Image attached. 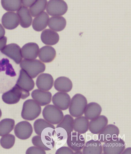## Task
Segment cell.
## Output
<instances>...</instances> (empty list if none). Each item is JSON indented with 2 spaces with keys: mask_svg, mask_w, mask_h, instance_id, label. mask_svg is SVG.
<instances>
[{
  "mask_svg": "<svg viewBox=\"0 0 131 154\" xmlns=\"http://www.w3.org/2000/svg\"><path fill=\"white\" fill-rule=\"evenodd\" d=\"M56 154H73L74 152L70 148L68 147L62 146L58 149Z\"/></svg>",
  "mask_w": 131,
  "mask_h": 154,
  "instance_id": "cell-38",
  "label": "cell"
},
{
  "mask_svg": "<svg viewBox=\"0 0 131 154\" xmlns=\"http://www.w3.org/2000/svg\"><path fill=\"white\" fill-rule=\"evenodd\" d=\"M2 115V112L1 109H0V118L1 117Z\"/></svg>",
  "mask_w": 131,
  "mask_h": 154,
  "instance_id": "cell-44",
  "label": "cell"
},
{
  "mask_svg": "<svg viewBox=\"0 0 131 154\" xmlns=\"http://www.w3.org/2000/svg\"><path fill=\"white\" fill-rule=\"evenodd\" d=\"M66 24V19L62 16H53L51 17L48 22V26L53 30L60 32L65 28Z\"/></svg>",
  "mask_w": 131,
  "mask_h": 154,
  "instance_id": "cell-28",
  "label": "cell"
},
{
  "mask_svg": "<svg viewBox=\"0 0 131 154\" xmlns=\"http://www.w3.org/2000/svg\"><path fill=\"white\" fill-rule=\"evenodd\" d=\"M7 42V38L5 36L0 39V50L6 45Z\"/></svg>",
  "mask_w": 131,
  "mask_h": 154,
  "instance_id": "cell-40",
  "label": "cell"
},
{
  "mask_svg": "<svg viewBox=\"0 0 131 154\" xmlns=\"http://www.w3.org/2000/svg\"><path fill=\"white\" fill-rule=\"evenodd\" d=\"M69 95L66 92H58L52 96L53 104L61 110H65L69 107L71 101Z\"/></svg>",
  "mask_w": 131,
  "mask_h": 154,
  "instance_id": "cell-13",
  "label": "cell"
},
{
  "mask_svg": "<svg viewBox=\"0 0 131 154\" xmlns=\"http://www.w3.org/2000/svg\"><path fill=\"white\" fill-rule=\"evenodd\" d=\"M14 133L16 136L19 139H26L31 135L33 132L32 126L28 122L24 121L17 123L15 126Z\"/></svg>",
  "mask_w": 131,
  "mask_h": 154,
  "instance_id": "cell-9",
  "label": "cell"
},
{
  "mask_svg": "<svg viewBox=\"0 0 131 154\" xmlns=\"http://www.w3.org/2000/svg\"><path fill=\"white\" fill-rule=\"evenodd\" d=\"M15 141V137L12 134H7L3 135L0 139L1 146L6 149H9L14 145Z\"/></svg>",
  "mask_w": 131,
  "mask_h": 154,
  "instance_id": "cell-35",
  "label": "cell"
},
{
  "mask_svg": "<svg viewBox=\"0 0 131 154\" xmlns=\"http://www.w3.org/2000/svg\"><path fill=\"white\" fill-rule=\"evenodd\" d=\"M89 123V120L84 116L76 117L74 119L73 129L75 132L84 134L88 130Z\"/></svg>",
  "mask_w": 131,
  "mask_h": 154,
  "instance_id": "cell-27",
  "label": "cell"
},
{
  "mask_svg": "<svg viewBox=\"0 0 131 154\" xmlns=\"http://www.w3.org/2000/svg\"><path fill=\"white\" fill-rule=\"evenodd\" d=\"M56 55V50L53 47L45 46L40 49L38 57L40 60L43 62L50 63L54 60Z\"/></svg>",
  "mask_w": 131,
  "mask_h": 154,
  "instance_id": "cell-23",
  "label": "cell"
},
{
  "mask_svg": "<svg viewBox=\"0 0 131 154\" xmlns=\"http://www.w3.org/2000/svg\"><path fill=\"white\" fill-rule=\"evenodd\" d=\"M5 30L2 25L0 23V39L4 36Z\"/></svg>",
  "mask_w": 131,
  "mask_h": 154,
  "instance_id": "cell-41",
  "label": "cell"
},
{
  "mask_svg": "<svg viewBox=\"0 0 131 154\" xmlns=\"http://www.w3.org/2000/svg\"><path fill=\"white\" fill-rule=\"evenodd\" d=\"M41 39L44 44L53 45L56 44L59 40V36L56 32L50 29H46L41 33Z\"/></svg>",
  "mask_w": 131,
  "mask_h": 154,
  "instance_id": "cell-22",
  "label": "cell"
},
{
  "mask_svg": "<svg viewBox=\"0 0 131 154\" xmlns=\"http://www.w3.org/2000/svg\"><path fill=\"white\" fill-rule=\"evenodd\" d=\"M26 154H46L45 150L36 146H32L28 148L26 152Z\"/></svg>",
  "mask_w": 131,
  "mask_h": 154,
  "instance_id": "cell-37",
  "label": "cell"
},
{
  "mask_svg": "<svg viewBox=\"0 0 131 154\" xmlns=\"http://www.w3.org/2000/svg\"><path fill=\"white\" fill-rule=\"evenodd\" d=\"M33 126L35 133L37 135H40L43 130L46 128L50 127L54 129L55 128L53 124L42 118L36 120L34 122Z\"/></svg>",
  "mask_w": 131,
  "mask_h": 154,
  "instance_id": "cell-33",
  "label": "cell"
},
{
  "mask_svg": "<svg viewBox=\"0 0 131 154\" xmlns=\"http://www.w3.org/2000/svg\"><path fill=\"white\" fill-rule=\"evenodd\" d=\"M108 122L106 116L100 115L89 122L88 130L93 134H98L108 124Z\"/></svg>",
  "mask_w": 131,
  "mask_h": 154,
  "instance_id": "cell-14",
  "label": "cell"
},
{
  "mask_svg": "<svg viewBox=\"0 0 131 154\" xmlns=\"http://www.w3.org/2000/svg\"><path fill=\"white\" fill-rule=\"evenodd\" d=\"M36 0H21L22 4L26 7H30Z\"/></svg>",
  "mask_w": 131,
  "mask_h": 154,
  "instance_id": "cell-39",
  "label": "cell"
},
{
  "mask_svg": "<svg viewBox=\"0 0 131 154\" xmlns=\"http://www.w3.org/2000/svg\"><path fill=\"white\" fill-rule=\"evenodd\" d=\"M54 79L52 76L50 74L42 73L40 74L37 77L36 85L39 89L48 91L52 87Z\"/></svg>",
  "mask_w": 131,
  "mask_h": 154,
  "instance_id": "cell-19",
  "label": "cell"
},
{
  "mask_svg": "<svg viewBox=\"0 0 131 154\" xmlns=\"http://www.w3.org/2000/svg\"><path fill=\"white\" fill-rule=\"evenodd\" d=\"M49 17L45 12H43L33 19L32 27L35 31L39 32L45 29L48 23Z\"/></svg>",
  "mask_w": 131,
  "mask_h": 154,
  "instance_id": "cell-24",
  "label": "cell"
},
{
  "mask_svg": "<svg viewBox=\"0 0 131 154\" xmlns=\"http://www.w3.org/2000/svg\"><path fill=\"white\" fill-rule=\"evenodd\" d=\"M102 110L101 106L98 103L91 102L87 104L84 114L86 118L91 120L100 116Z\"/></svg>",
  "mask_w": 131,
  "mask_h": 154,
  "instance_id": "cell-25",
  "label": "cell"
},
{
  "mask_svg": "<svg viewBox=\"0 0 131 154\" xmlns=\"http://www.w3.org/2000/svg\"><path fill=\"white\" fill-rule=\"evenodd\" d=\"M41 112L40 106L34 100L29 99L23 103L21 116L25 120L32 121L37 118Z\"/></svg>",
  "mask_w": 131,
  "mask_h": 154,
  "instance_id": "cell-4",
  "label": "cell"
},
{
  "mask_svg": "<svg viewBox=\"0 0 131 154\" xmlns=\"http://www.w3.org/2000/svg\"><path fill=\"white\" fill-rule=\"evenodd\" d=\"M47 1L46 0H36L30 7L29 11L32 17H36L45 10Z\"/></svg>",
  "mask_w": 131,
  "mask_h": 154,
  "instance_id": "cell-29",
  "label": "cell"
},
{
  "mask_svg": "<svg viewBox=\"0 0 131 154\" xmlns=\"http://www.w3.org/2000/svg\"><path fill=\"white\" fill-rule=\"evenodd\" d=\"M54 87L57 91L64 92H68L72 89L73 84L71 80L68 78L60 77L57 78L54 83Z\"/></svg>",
  "mask_w": 131,
  "mask_h": 154,
  "instance_id": "cell-26",
  "label": "cell"
},
{
  "mask_svg": "<svg viewBox=\"0 0 131 154\" xmlns=\"http://www.w3.org/2000/svg\"><path fill=\"white\" fill-rule=\"evenodd\" d=\"M16 85L21 88L29 91L34 88L35 83L32 78L23 69L20 71Z\"/></svg>",
  "mask_w": 131,
  "mask_h": 154,
  "instance_id": "cell-15",
  "label": "cell"
},
{
  "mask_svg": "<svg viewBox=\"0 0 131 154\" xmlns=\"http://www.w3.org/2000/svg\"><path fill=\"white\" fill-rule=\"evenodd\" d=\"M120 131L118 128L114 124H107L98 134V140L104 143L113 137H118Z\"/></svg>",
  "mask_w": 131,
  "mask_h": 154,
  "instance_id": "cell-12",
  "label": "cell"
},
{
  "mask_svg": "<svg viewBox=\"0 0 131 154\" xmlns=\"http://www.w3.org/2000/svg\"><path fill=\"white\" fill-rule=\"evenodd\" d=\"M1 3L2 7L5 10L11 12L17 11L22 5L21 0H2Z\"/></svg>",
  "mask_w": 131,
  "mask_h": 154,
  "instance_id": "cell-32",
  "label": "cell"
},
{
  "mask_svg": "<svg viewBox=\"0 0 131 154\" xmlns=\"http://www.w3.org/2000/svg\"><path fill=\"white\" fill-rule=\"evenodd\" d=\"M31 95L32 98L40 106L47 105L51 100L52 95L48 91L36 89L32 92Z\"/></svg>",
  "mask_w": 131,
  "mask_h": 154,
  "instance_id": "cell-18",
  "label": "cell"
},
{
  "mask_svg": "<svg viewBox=\"0 0 131 154\" xmlns=\"http://www.w3.org/2000/svg\"><path fill=\"white\" fill-rule=\"evenodd\" d=\"M74 119L69 114H66L64 116L62 121L58 124L56 127H60L64 129L67 132L68 135L73 131Z\"/></svg>",
  "mask_w": 131,
  "mask_h": 154,
  "instance_id": "cell-31",
  "label": "cell"
},
{
  "mask_svg": "<svg viewBox=\"0 0 131 154\" xmlns=\"http://www.w3.org/2000/svg\"><path fill=\"white\" fill-rule=\"evenodd\" d=\"M87 104V99L83 95L77 93L71 100L69 110L70 115L74 117L82 116Z\"/></svg>",
  "mask_w": 131,
  "mask_h": 154,
  "instance_id": "cell-2",
  "label": "cell"
},
{
  "mask_svg": "<svg viewBox=\"0 0 131 154\" xmlns=\"http://www.w3.org/2000/svg\"><path fill=\"white\" fill-rule=\"evenodd\" d=\"M104 143L103 151L105 154H121L126 147L124 141L118 137H113Z\"/></svg>",
  "mask_w": 131,
  "mask_h": 154,
  "instance_id": "cell-7",
  "label": "cell"
},
{
  "mask_svg": "<svg viewBox=\"0 0 131 154\" xmlns=\"http://www.w3.org/2000/svg\"><path fill=\"white\" fill-rule=\"evenodd\" d=\"M66 142L68 147L74 151L81 150L85 144L83 136L76 132H72L68 135Z\"/></svg>",
  "mask_w": 131,
  "mask_h": 154,
  "instance_id": "cell-11",
  "label": "cell"
},
{
  "mask_svg": "<svg viewBox=\"0 0 131 154\" xmlns=\"http://www.w3.org/2000/svg\"><path fill=\"white\" fill-rule=\"evenodd\" d=\"M1 22L5 28L8 30H13L16 28L19 25V20L16 13L8 12L3 15Z\"/></svg>",
  "mask_w": 131,
  "mask_h": 154,
  "instance_id": "cell-16",
  "label": "cell"
},
{
  "mask_svg": "<svg viewBox=\"0 0 131 154\" xmlns=\"http://www.w3.org/2000/svg\"><path fill=\"white\" fill-rule=\"evenodd\" d=\"M17 76L16 71L9 60L0 58V89L13 86Z\"/></svg>",
  "mask_w": 131,
  "mask_h": 154,
  "instance_id": "cell-1",
  "label": "cell"
},
{
  "mask_svg": "<svg viewBox=\"0 0 131 154\" xmlns=\"http://www.w3.org/2000/svg\"><path fill=\"white\" fill-rule=\"evenodd\" d=\"M30 94L29 91L21 88L15 84L11 89L3 94L2 98L6 103L13 104L17 103L21 98H26Z\"/></svg>",
  "mask_w": 131,
  "mask_h": 154,
  "instance_id": "cell-5",
  "label": "cell"
},
{
  "mask_svg": "<svg viewBox=\"0 0 131 154\" xmlns=\"http://www.w3.org/2000/svg\"><path fill=\"white\" fill-rule=\"evenodd\" d=\"M2 53L13 59L17 64L21 61L22 56L20 47L15 43H11L6 45L1 50Z\"/></svg>",
  "mask_w": 131,
  "mask_h": 154,
  "instance_id": "cell-10",
  "label": "cell"
},
{
  "mask_svg": "<svg viewBox=\"0 0 131 154\" xmlns=\"http://www.w3.org/2000/svg\"><path fill=\"white\" fill-rule=\"evenodd\" d=\"M103 145L99 140H90L85 143L82 149L83 154H101Z\"/></svg>",
  "mask_w": 131,
  "mask_h": 154,
  "instance_id": "cell-20",
  "label": "cell"
},
{
  "mask_svg": "<svg viewBox=\"0 0 131 154\" xmlns=\"http://www.w3.org/2000/svg\"><path fill=\"white\" fill-rule=\"evenodd\" d=\"M42 115L45 120L52 124H59L64 116L62 110L52 104L48 105L44 107Z\"/></svg>",
  "mask_w": 131,
  "mask_h": 154,
  "instance_id": "cell-6",
  "label": "cell"
},
{
  "mask_svg": "<svg viewBox=\"0 0 131 154\" xmlns=\"http://www.w3.org/2000/svg\"><path fill=\"white\" fill-rule=\"evenodd\" d=\"M55 131V142L57 143V145H63L66 141L68 134L66 131L63 128L56 127L54 129Z\"/></svg>",
  "mask_w": 131,
  "mask_h": 154,
  "instance_id": "cell-34",
  "label": "cell"
},
{
  "mask_svg": "<svg viewBox=\"0 0 131 154\" xmlns=\"http://www.w3.org/2000/svg\"><path fill=\"white\" fill-rule=\"evenodd\" d=\"M33 144L35 146L40 147L46 151L52 150L53 147L44 143L42 141L40 136L36 135L33 136L32 139Z\"/></svg>",
  "mask_w": 131,
  "mask_h": 154,
  "instance_id": "cell-36",
  "label": "cell"
},
{
  "mask_svg": "<svg viewBox=\"0 0 131 154\" xmlns=\"http://www.w3.org/2000/svg\"><path fill=\"white\" fill-rule=\"evenodd\" d=\"M74 154H83V153L81 151V150H79L75 151V152L74 153Z\"/></svg>",
  "mask_w": 131,
  "mask_h": 154,
  "instance_id": "cell-43",
  "label": "cell"
},
{
  "mask_svg": "<svg viewBox=\"0 0 131 154\" xmlns=\"http://www.w3.org/2000/svg\"><path fill=\"white\" fill-rule=\"evenodd\" d=\"M20 66L32 78L44 72L46 68L44 63L38 59H24L21 62Z\"/></svg>",
  "mask_w": 131,
  "mask_h": 154,
  "instance_id": "cell-3",
  "label": "cell"
},
{
  "mask_svg": "<svg viewBox=\"0 0 131 154\" xmlns=\"http://www.w3.org/2000/svg\"><path fill=\"white\" fill-rule=\"evenodd\" d=\"M67 9V4L64 0H51L48 3L46 11L50 16H58L64 15Z\"/></svg>",
  "mask_w": 131,
  "mask_h": 154,
  "instance_id": "cell-8",
  "label": "cell"
},
{
  "mask_svg": "<svg viewBox=\"0 0 131 154\" xmlns=\"http://www.w3.org/2000/svg\"><path fill=\"white\" fill-rule=\"evenodd\" d=\"M15 121L13 119L5 118L0 122V136L9 134L13 129Z\"/></svg>",
  "mask_w": 131,
  "mask_h": 154,
  "instance_id": "cell-30",
  "label": "cell"
},
{
  "mask_svg": "<svg viewBox=\"0 0 131 154\" xmlns=\"http://www.w3.org/2000/svg\"><path fill=\"white\" fill-rule=\"evenodd\" d=\"M39 50V46L36 43L29 42L26 44L21 49L22 57L26 59H34L37 57Z\"/></svg>",
  "mask_w": 131,
  "mask_h": 154,
  "instance_id": "cell-17",
  "label": "cell"
},
{
  "mask_svg": "<svg viewBox=\"0 0 131 154\" xmlns=\"http://www.w3.org/2000/svg\"><path fill=\"white\" fill-rule=\"evenodd\" d=\"M20 25L23 28H27L30 26L32 17L28 9L23 6H21L17 11Z\"/></svg>",
  "mask_w": 131,
  "mask_h": 154,
  "instance_id": "cell-21",
  "label": "cell"
},
{
  "mask_svg": "<svg viewBox=\"0 0 131 154\" xmlns=\"http://www.w3.org/2000/svg\"><path fill=\"white\" fill-rule=\"evenodd\" d=\"M122 154H131V148L128 147L124 150Z\"/></svg>",
  "mask_w": 131,
  "mask_h": 154,
  "instance_id": "cell-42",
  "label": "cell"
}]
</instances>
